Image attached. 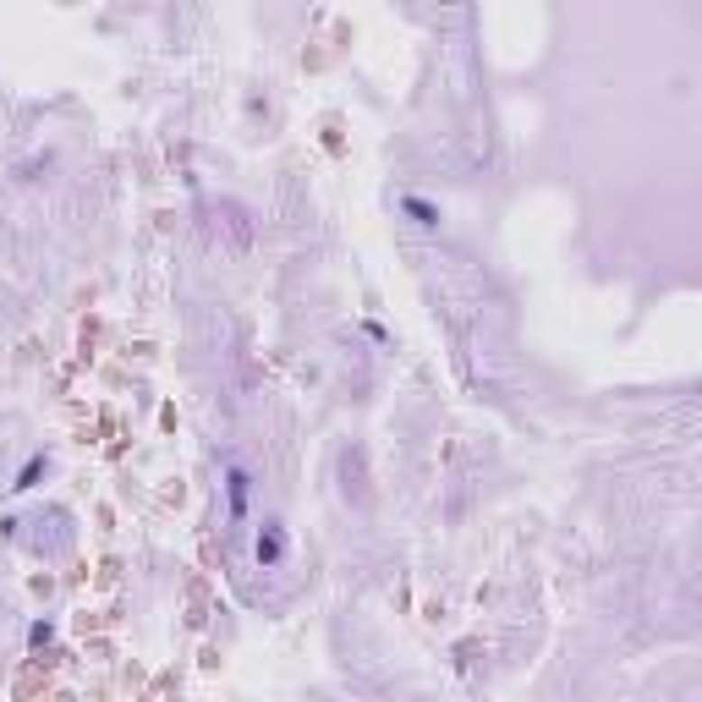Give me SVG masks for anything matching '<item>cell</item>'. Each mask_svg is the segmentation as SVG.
Masks as SVG:
<instances>
[{"mask_svg":"<svg viewBox=\"0 0 702 702\" xmlns=\"http://www.w3.org/2000/svg\"><path fill=\"white\" fill-rule=\"evenodd\" d=\"M286 554H291L286 527H280V522H263V527H258V538H253V559H258L263 571H274V566H286Z\"/></svg>","mask_w":702,"mask_h":702,"instance_id":"obj_2","label":"cell"},{"mask_svg":"<svg viewBox=\"0 0 702 702\" xmlns=\"http://www.w3.org/2000/svg\"><path fill=\"white\" fill-rule=\"evenodd\" d=\"M401 215H406L417 231H429V236L445 226V208H439V203H429L423 192H401Z\"/></svg>","mask_w":702,"mask_h":702,"instance_id":"obj_3","label":"cell"},{"mask_svg":"<svg viewBox=\"0 0 702 702\" xmlns=\"http://www.w3.org/2000/svg\"><path fill=\"white\" fill-rule=\"evenodd\" d=\"M44 466H50V456H44V450H33V456L23 461V472L12 477V494H28V488H39V477H44Z\"/></svg>","mask_w":702,"mask_h":702,"instance_id":"obj_4","label":"cell"},{"mask_svg":"<svg viewBox=\"0 0 702 702\" xmlns=\"http://www.w3.org/2000/svg\"><path fill=\"white\" fill-rule=\"evenodd\" d=\"M50 642H55V625H50V620H33V625H28V653H44Z\"/></svg>","mask_w":702,"mask_h":702,"instance_id":"obj_5","label":"cell"},{"mask_svg":"<svg viewBox=\"0 0 702 702\" xmlns=\"http://www.w3.org/2000/svg\"><path fill=\"white\" fill-rule=\"evenodd\" d=\"M220 488H226V522L231 527H242L247 516H253V472L236 461V456H226V466H220Z\"/></svg>","mask_w":702,"mask_h":702,"instance_id":"obj_1","label":"cell"}]
</instances>
